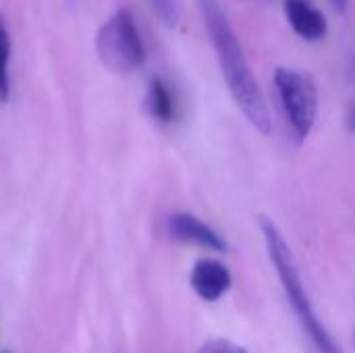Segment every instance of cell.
<instances>
[{
    "mask_svg": "<svg viewBox=\"0 0 355 353\" xmlns=\"http://www.w3.org/2000/svg\"><path fill=\"white\" fill-rule=\"evenodd\" d=\"M154 12L166 23V25H177L179 21V12H177V6H175V0H150Z\"/></svg>",
    "mask_w": 355,
    "mask_h": 353,
    "instance_id": "obj_11",
    "label": "cell"
},
{
    "mask_svg": "<svg viewBox=\"0 0 355 353\" xmlns=\"http://www.w3.org/2000/svg\"><path fill=\"white\" fill-rule=\"evenodd\" d=\"M8 58H10V35H8L4 17L0 15V102H6L8 100V94H10Z\"/></svg>",
    "mask_w": 355,
    "mask_h": 353,
    "instance_id": "obj_9",
    "label": "cell"
},
{
    "mask_svg": "<svg viewBox=\"0 0 355 353\" xmlns=\"http://www.w3.org/2000/svg\"><path fill=\"white\" fill-rule=\"evenodd\" d=\"M166 229L173 239L183 241V243H193L212 252H227L229 248L225 237L218 231H214L208 223H204L202 218L189 212H177L168 216Z\"/></svg>",
    "mask_w": 355,
    "mask_h": 353,
    "instance_id": "obj_6",
    "label": "cell"
},
{
    "mask_svg": "<svg viewBox=\"0 0 355 353\" xmlns=\"http://www.w3.org/2000/svg\"><path fill=\"white\" fill-rule=\"evenodd\" d=\"M347 129L355 135V100L352 102L349 110H347Z\"/></svg>",
    "mask_w": 355,
    "mask_h": 353,
    "instance_id": "obj_12",
    "label": "cell"
},
{
    "mask_svg": "<svg viewBox=\"0 0 355 353\" xmlns=\"http://www.w3.org/2000/svg\"><path fill=\"white\" fill-rule=\"evenodd\" d=\"M198 4H200V12H202L206 31L210 35L212 48L216 52L220 73L225 77V83L237 108L243 112V117L250 121L252 127L268 135L272 129V119H270L264 94L256 81V75L245 58L241 42L225 8L218 4V0H198Z\"/></svg>",
    "mask_w": 355,
    "mask_h": 353,
    "instance_id": "obj_1",
    "label": "cell"
},
{
    "mask_svg": "<svg viewBox=\"0 0 355 353\" xmlns=\"http://www.w3.org/2000/svg\"><path fill=\"white\" fill-rule=\"evenodd\" d=\"M354 341H355V333H354Z\"/></svg>",
    "mask_w": 355,
    "mask_h": 353,
    "instance_id": "obj_14",
    "label": "cell"
},
{
    "mask_svg": "<svg viewBox=\"0 0 355 353\" xmlns=\"http://www.w3.org/2000/svg\"><path fill=\"white\" fill-rule=\"evenodd\" d=\"M275 87L279 94V102L283 108V114L295 135V139L302 144L308 139L316 125L318 117V87L316 81L302 71L279 67L275 71Z\"/></svg>",
    "mask_w": 355,
    "mask_h": 353,
    "instance_id": "obj_3",
    "label": "cell"
},
{
    "mask_svg": "<svg viewBox=\"0 0 355 353\" xmlns=\"http://www.w3.org/2000/svg\"><path fill=\"white\" fill-rule=\"evenodd\" d=\"M98 54L114 73H131L146 60V48L129 10H116L98 33Z\"/></svg>",
    "mask_w": 355,
    "mask_h": 353,
    "instance_id": "obj_4",
    "label": "cell"
},
{
    "mask_svg": "<svg viewBox=\"0 0 355 353\" xmlns=\"http://www.w3.org/2000/svg\"><path fill=\"white\" fill-rule=\"evenodd\" d=\"M198 353H250L245 347H241V345H237V343H233V341H229V339H210V341H206Z\"/></svg>",
    "mask_w": 355,
    "mask_h": 353,
    "instance_id": "obj_10",
    "label": "cell"
},
{
    "mask_svg": "<svg viewBox=\"0 0 355 353\" xmlns=\"http://www.w3.org/2000/svg\"><path fill=\"white\" fill-rule=\"evenodd\" d=\"M146 108L160 123H171L175 119V98H173V92L166 85V81H162L160 77H154L150 81L148 96H146Z\"/></svg>",
    "mask_w": 355,
    "mask_h": 353,
    "instance_id": "obj_8",
    "label": "cell"
},
{
    "mask_svg": "<svg viewBox=\"0 0 355 353\" xmlns=\"http://www.w3.org/2000/svg\"><path fill=\"white\" fill-rule=\"evenodd\" d=\"M331 2H333V6L339 8V10H345L347 4H349V0H331Z\"/></svg>",
    "mask_w": 355,
    "mask_h": 353,
    "instance_id": "obj_13",
    "label": "cell"
},
{
    "mask_svg": "<svg viewBox=\"0 0 355 353\" xmlns=\"http://www.w3.org/2000/svg\"><path fill=\"white\" fill-rule=\"evenodd\" d=\"M260 231L264 235V243H266V252L268 258L275 266V273L283 285V291L302 325V329L306 331V335L310 337V341L314 343L318 353H341L337 347V343L333 341L331 333L327 331V327L322 325V320L318 318L312 300L308 295V289L302 281L297 262L293 258V252L287 243V239L283 237L281 229L277 227V223L268 216H260Z\"/></svg>",
    "mask_w": 355,
    "mask_h": 353,
    "instance_id": "obj_2",
    "label": "cell"
},
{
    "mask_svg": "<svg viewBox=\"0 0 355 353\" xmlns=\"http://www.w3.org/2000/svg\"><path fill=\"white\" fill-rule=\"evenodd\" d=\"M285 15L293 31L308 40L320 42L327 35V17L310 0H285Z\"/></svg>",
    "mask_w": 355,
    "mask_h": 353,
    "instance_id": "obj_7",
    "label": "cell"
},
{
    "mask_svg": "<svg viewBox=\"0 0 355 353\" xmlns=\"http://www.w3.org/2000/svg\"><path fill=\"white\" fill-rule=\"evenodd\" d=\"M189 285L200 300L214 304L227 295L233 285V277L223 262L214 258H200L191 268Z\"/></svg>",
    "mask_w": 355,
    "mask_h": 353,
    "instance_id": "obj_5",
    "label": "cell"
},
{
    "mask_svg": "<svg viewBox=\"0 0 355 353\" xmlns=\"http://www.w3.org/2000/svg\"><path fill=\"white\" fill-rule=\"evenodd\" d=\"M2 353H8V352H2Z\"/></svg>",
    "mask_w": 355,
    "mask_h": 353,
    "instance_id": "obj_15",
    "label": "cell"
}]
</instances>
